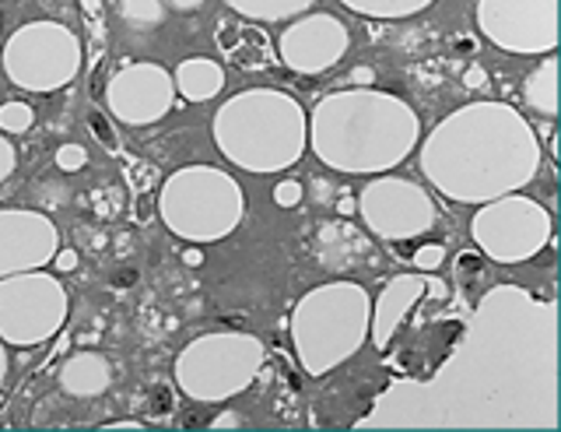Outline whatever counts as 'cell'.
<instances>
[{"label": "cell", "mask_w": 561, "mask_h": 432, "mask_svg": "<svg viewBox=\"0 0 561 432\" xmlns=\"http://www.w3.org/2000/svg\"><path fill=\"white\" fill-rule=\"evenodd\" d=\"M53 264H57V271H60V274L75 271V268H78V250H70V247L57 250V257H53Z\"/></svg>", "instance_id": "28"}, {"label": "cell", "mask_w": 561, "mask_h": 432, "mask_svg": "<svg viewBox=\"0 0 561 432\" xmlns=\"http://www.w3.org/2000/svg\"><path fill=\"white\" fill-rule=\"evenodd\" d=\"M215 145L245 172L291 169L309 145L302 102L277 89H245L215 113Z\"/></svg>", "instance_id": "4"}, {"label": "cell", "mask_w": 561, "mask_h": 432, "mask_svg": "<svg viewBox=\"0 0 561 432\" xmlns=\"http://www.w3.org/2000/svg\"><path fill=\"white\" fill-rule=\"evenodd\" d=\"M540 141L526 116L502 102H473L449 113L421 145V172L460 204H484L534 183Z\"/></svg>", "instance_id": "2"}, {"label": "cell", "mask_w": 561, "mask_h": 432, "mask_svg": "<svg viewBox=\"0 0 561 432\" xmlns=\"http://www.w3.org/2000/svg\"><path fill=\"white\" fill-rule=\"evenodd\" d=\"M302 197H306V190L298 180H280L274 186V204L277 207H298V204H302Z\"/></svg>", "instance_id": "24"}, {"label": "cell", "mask_w": 561, "mask_h": 432, "mask_svg": "<svg viewBox=\"0 0 561 432\" xmlns=\"http://www.w3.org/2000/svg\"><path fill=\"white\" fill-rule=\"evenodd\" d=\"M134 282H137V274H134V271H119V278H116L119 288H130Z\"/></svg>", "instance_id": "37"}, {"label": "cell", "mask_w": 561, "mask_h": 432, "mask_svg": "<svg viewBox=\"0 0 561 432\" xmlns=\"http://www.w3.org/2000/svg\"><path fill=\"white\" fill-rule=\"evenodd\" d=\"M523 99L534 113L548 116V120L558 116V64L551 54H543V64L537 67V71L526 75Z\"/></svg>", "instance_id": "19"}, {"label": "cell", "mask_w": 561, "mask_h": 432, "mask_svg": "<svg viewBox=\"0 0 561 432\" xmlns=\"http://www.w3.org/2000/svg\"><path fill=\"white\" fill-rule=\"evenodd\" d=\"M478 25L508 54H551L558 46L554 0H478Z\"/></svg>", "instance_id": "12"}, {"label": "cell", "mask_w": 561, "mask_h": 432, "mask_svg": "<svg viewBox=\"0 0 561 432\" xmlns=\"http://www.w3.org/2000/svg\"><path fill=\"white\" fill-rule=\"evenodd\" d=\"M443 261H446V247L443 243H428V247H421L414 253L417 271H438V268H443Z\"/></svg>", "instance_id": "25"}, {"label": "cell", "mask_w": 561, "mask_h": 432, "mask_svg": "<svg viewBox=\"0 0 561 432\" xmlns=\"http://www.w3.org/2000/svg\"><path fill=\"white\" fill-rule=\"evenodd\" d=\"M14 166H18V151H14V145L8 141V137L0 134V183L11 177Z\"/></svg>", "instance_id": "27"}, {"label": "cell", "mask_w": 561, "mask_h": 432, "mask_svg": "<svg viewBox=\"0 0 561 432\" xmlns=\"http://www.w3.org/2000/svg\"><path fill=\"white\" fill-rule=\"evenodd\" d=\"M70 299L57 274L43 268L0 278V338L18 349H35L67 323Z\"/></svg>", "instance_id": "10"}, {"label": "cell", "mask_w": 561, "mask_h": 432, "mask_svg": "<svg viewBox=\"0 0 561 432\" xmlns=\"http://www.w3.org/2000/svg\"><path fill=\"white\" fill-rule=\"evenodd\" d=\"M421 292H425V278H417V274H400V278H393L382 288L373 323H368V334H373L376 349H390L393 334L403 327V320H408L414 303L421 299Z\"/></svg>", "instance_id": "16"}, {"label": "cell", "mask_w": 561, "mask_h": 432, "mask_svg": "<svg viewBox=\"0 0 561 432\" xmlns=\"http://www.w3.org/2000/svg\"><path fill=\"white\" fill-rule=\"evenodd\" d=\"M165 4H169L172 11H197V8L207 4V0H165Z\"/></svg>", "instance_id": "33"}, {"label": "cell", "mask_w": 561, "mask_h": 432, "mask_svg": "<svg viewBox=\"0 0 561 432\" xmlns=\"http://www.w3.org/2000/svg\"><path fill=\"white\" fill-rule=\"evenodd\" d=\"M165 11H169L165 0H123L119 4L123 22L134 32H154L165 22Z\"/></svg>", "instance_id": "22"}, {"label": "cell", "mask_w": 561, "mask_h": 432, "mask_svg": "<svg viewBox=\"0 0 561 432\" xmlns=\"http://www.w3.org/2000/svg\"><path fill=\"white\" fill-rule=\"evenodd\" d=\"M358 215L386 243H403L421 232H428L438 218V207L414 180L403 177H376L358 194Z\"/></svg>", "instance_id": "11"}, {"label": "cell", "mask_w": 561, "mask_h": 432, "mask_svg": "<svg viewBox=\"0 0 561 432\" xmlns=\"http://www.w3.org/2000/svg\"><path fill=\"white\" fill-rule=\"evenodd\" d=\"M183 261H186V268H201V264H204V250H201V243H193V247L183 253Z\"/></svg>", "instance_id": "32"}, {"label": "cell", "mask_w": 561, "mask_h": 432, "mask_svg": "<svg viewBox=\"0 0 561 432\" xmlns=\"http://www.w3.org/2000/svg\"><path fill=\"white\" fill-rule=\"evenodd\" d=\"M267 349L242 331H210L193 338L175 359V384L201 405H218L242 394L260 373Z\"/></svg>", "instance_id": "7"}, {"label": "cell", "mask_w": 561, "mask_h": 432, "mask_svg": "<svg viewBox=\"0 0 561 432\" xmlns=\"http://www.w3.org/2000/svg\"><path fill=\"white\" fill-rule=\"evenodd\" d=\"M4 75L25 92H57L81 71V39L60 22H28L4 43Z\"/></svg>", "instance_id": "8"}, {"label": "cell", "mask_w": 561, "mask_h": 432, "mask_svg": "<svg viewBox=\"0 0 561 432\" xmlns=\"http://www.w3.org/2000/svg\"><path fill=\"white\" fill-rule=\"evenodd\" d=\"M373 323V299L358 282H330L306 292L291 314V341L309 376H327L355 355Z\"/></svg>", "instance_id": "5"}, {"label": "cell", "mask_w": 561, "mask_h": 432, "mask_svg": "<svg viewBox=\"0 0 561 432\" xmlns=\"http://www.w3.org/2000/svg\"><path fill=\"white\" fill-rule=\"evenodd\" d=\"M35 124V110L28 106V102H4L0 106V130L4 134H25L28 127Z\"/></svg>", "instance_id": "23"}, {"label": "cell", "mask_w": 561, "mask_h": 432, "mask_svg": "<svg viewBox=\"0 0 561 432\" xmlns=\"http://www.w3.org/2000/svg\"><path fill=\"white\" fill-rule=\"evenodd\" d=\"M172 81L186 102H207L225 89V67L207 57H190L172 71Z\"/></svg>", "instance_id": "18"}, {"label": "cell", "mask_w": 561, "mask_h": 432, "mask_svg": "<svg viewBox=\"0 0 561 432\" xmlns=\"http://www.w3.org/2000/svg\"><path fill=\"white\" fill-rule=\"evenodd\" d=\"M341 212H344V215H351V212H355V201H351V197H344V201H341Z\"/></svg>", "instance_id": "38"}, {"label": "cell", "mask_w": 561, "mask_h": 432, "mask_svg": "<svg viewBox=\"0 0 561 432\" xmlns=\"http://www.w3.org/2000/svg\"><path fill=\"white\" fill-rule=\"evenodd\" d=\"M421 124L403 99L376 89H347L316 102L309 145L337 172H390L417 148Z\"/></svg>", "instance_id": "3"}, {"label": "cell", "mask_w": 561, "mask_h": 432, "mask_svg": "<svg viewBox=\"0 0 561 432\" xmlns=\"http://www.w3.org/2000/svg\"><path fill=\"white\" fill-rule=\"evenodd\" d=\"M88 162V151L81 145H60L57 148V169L64 172H78Z\"/></svg>", "instance_id": "26"}, {"label": "cell", "mask_w": 561, "mask_h": 432, "mask_svg": "<svg viewBox=\"0 0 561 432\" xmlns=\"http://www.w3.org/2000/svg\"><path fill=\"white\" fill-rule=\"evenodd\" d=\"M470 236L495 264H523L534 261L543 247H551L554 221L548 207L513 190V194L484 201L481 212L470 218Z\"/></svg>", "instance_id": "9"}, {"label": "cell", "mask_w": 561, "mask_h": 432, "mask_svg": "<svg viewBox=\"0 0 561 432\" xmlns=\"http://www.w3.org/2000/svg\"><path fill=\"white\" fill-rule=\"evenodd\" d=\"M376 81V71L373 67H355V71H351V84H358V89H365V84H373Z\"/></svg>", "instance_id": "31"}, {"label": "cell", "mask_w": 561, "mask_h": 432, "mask_svg": "<svg viewBox=\"0 0 561 432\" xmlns=\"http://www.w3.org/2000/svg\"><path fill=\"white\" fill-rule=\"evenodd\" d=\"M110 113L127 127H151L175 106V81L162 64L137 60L119 67L105 89Z\"/></svg>", "instance_id": "13"}, {"label": "cell", "mask_w": 561, "mask_h": 432, "mask_svg": "<svg viewBox=\"0 0 561 432\" xmlns=\"http://www.w3.org/2000/svg\"><path fill=\"white\" fill-rule=\"evenodd\" d=\"M8 379V349H4V338H0V387Z\"/></svg>", "instance_id": "36"}, {"label": "cell", "mask_w": 561, "mask_h": 432, "mask_svg": "<svg viewBox=\"0 0 561 432\" xmlns=\"http://www.w3.org/2000/svg\"><path fill=\"white\" fill-rule=\"evenodd\" d=\"M463 84H467V89H484V84H488V75H484V67H481V64L467 67V75H463Z\"/></svg>", "instance_id": "29"}, {"label": "cell", "mask_w": 561, "mask_h": 432, "mask_svg": "<svg viewBox=\"0 0 561 432\" xmlns=\"http://www.w3.org/2000/svg\"><path fill=\"white\" fill-rule=\"evenodd\" d=\"M210 429H242V419L236 411H221L218 419H210Z\"/></svg>", "instance_id": "30"}, {"label": "cell", "mask_w": 561, "mask_h": 432, "mask_svg": "<svg viewBox=\"0 0 561 432\" xmlns=\"http://www.w3.org/2000/svg\"><path fill=\"white\" fill-rule=\"evenodd\" d=\"M60 250L53 218L28 207H0V278L18 271L49 268Z\"/></svg>", "instance_id": "15"}, {"label": "cell", "mask_w": 561, "mask_h": 432, "mask_svg": "<svg viewBox=\"0 0 561 432\" xmlns=\"http://www.w3.org/2000/svg\"><path fill=\"white\" fill-rule=\"evenodd\" d=\"M312 186H316V201H320V204H330L333 201V194H330V183L327 180H312Z\"/></svg>", "instance_id": "34"}, {"label": "cell", "mask_w": 561, "mask_h": 432, "mask_svg": "<svg viewBox=\"0 0 561 432\" xmlns=\"http://www.w3.org/2000/svg\"><path fill=\"white\" fill-rule=\"evenodd\" d=\"M225 4L253 22H288L309 11L316 0H225Z\"/></svg>", "instance_id": "20"}, {"label": "cell", "mask_w": 561, "mask_h": 432, "mask_svg": "<svg viewBox=\"0 0 561 432\" xmlns=\"http://www.w3.org/2000/svg\"><path fill=\"white\" fill-rule=\"evenodd\" d=\"M341 4L368 19H408V14L425 11L432 0H341Z\"/></svg>", "instance_id": "21"}, {"label": "cell", "mask_w": 561, "mask_h": 432, "mask_svg": "<svg viewBox=\"0 0 561 432\" xmlns=\"http://www.w3.org/2000/svg\"><path fill=\"white\" fill-rule=\"evenodd\" d=\"M102 429L105 432H140L145 425H140V422H105Z\"/></svg>", "instance_id": "35"}, {"label": "cell", "mask_w": 561, "mask_h": 432, "mask_svg": "<svg viewBox=\"0 0 561 432\" xmlns=\"http://www.w3.org/2000/svg\"><path fill=\"white\" fill-rule=\"evenodd\" d=\"M242 186L215 166H186L172 172L158 197V215L172 236L186 243H218L242 221Z\"/></svg>", "instance_id": "6"}, {"label": "cell", "mask_w": 561, "mask_h": 432, "mask_svg": "<svg viewBox=\"0 0 561 432\" xmlns=\"http://www.w3.org/2000/svg\"><path fill=\"white\" fill-rule=\"evenodd\" d=\"M513 373H558L554 306L537 303L516 285L491 288L463 349L449 366L421 390L417 408H403L390 425H537L551 429L516 390L495 376Z\"/></svg>", "instance_id": "1"}, {"label": "cell", "mask_w": 561, "mask_h": 432, "mask_svg": "<svg viewBox=\"0 0 561 432\" xmlns=\"http://www.w3.org/2000/svg\"><path fill=\"white\" fill-rule=\"evenodd\" d=\"M351 49V32L333 14H302L277 39V54L295 75L316 78L337 67Z\"/></svg>", "instance_id": "14"}, {"label": "cell", "mask_w": 561, "mask_h": 432, "mask_svg": "<svg viewBox=\"0 0 561 432\" xmlns=\"http://www.w3.org/2000/svg\"><path fill=\"white\" fill-rule=\"evenodd\" d=\"M113 384V366L102 352H70L60 366V390L67 397H81V401H92L102 397Z\"/></svg>", "instance_id": "17"}]
</instances>
